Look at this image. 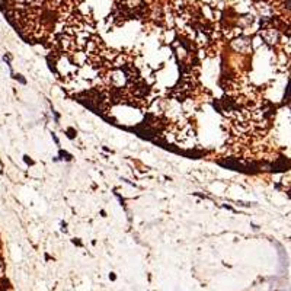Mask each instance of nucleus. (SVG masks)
I'll return each mask as SVG.
<instances>
[{
	"mask_svg": "<svg viewBox=\"0 0 291 291\" xmlns=\"http://www.w3.org/2000/svg\"><path fill=\"white\" fill-rule=\"evenodd\" d=\"M233 48L236 51H240V52H246V51L250 48V41L248 38H236L234 41L232 42Z\"/></svg>",
	"mask_w": 291,
	"mask_h": 291,
	"instance_id": "nucleus-1",
	"label": "nucleus"
}]
</instances>
